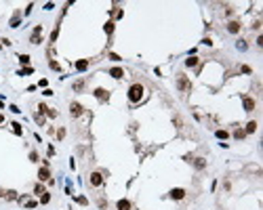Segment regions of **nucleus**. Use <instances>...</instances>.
<instances>
[{"label":"nucleus","mask_w":263,"mask_h":210,"mask_svg":"<svg viewBox=\"0 0 263 210\" xmlns=\"http://www.w3.org/2000/svg\"><path fill=\"white\" fill-rule=\"evenodd\" d=\"M110 76H112V78H116V80H120V78L124 76V72H122L120 67H114V69H110Z\"/></svg>","instance_id":"9d476101"},{"label":"nucleus","mask_w":263,"mask_h":210,"mask_svg":"<svg viewBox=\"0 0 263 210\" xmlns=\"http://www.w3.org/2000/svg\"><path fill=\"white\" fill-rule=\"evenodd\" d=\"M82 86H84V82H82V80H78V82H74V88H76V90H80Z\"/></svg>","instance_id":"a878e982"},{"label":"nucleus","mask_w":263,"mask_h":210,"mask_svg":"<svg viewBox=\"0 0 263 210\" xmlns=\"http://www.w3.org/2000/svg\"><path fill=\"white\" fill-rule=\"evenodd\" d=\"M86 67H88V61H86V59H80V61H76V69H78V72H84Z\"/></svg>","instance_id":"ddd939ff"},{"label":"nucleus","mask_w":263,"mask_h":210,"mask_svg":"<svg viewBox=\"0 0 263 210\" xmlns=\"http://www.w3.org/2000/svg\"><path fill=\"white\" fill-rule=\"evenodd\" d=\"M185 65H187V67H196V65H198V59H196V57H187V59H185Z\"/></svg>","instance_id":"4468645a"},{"label":"nucleus","mask_w":263,"mask_h":210,"mask_svg":"<svg viewBox=\"0 0 263 210\" xmlns=\"http://www.w3.org/2000/svg\"><path fill=\"white\" fill-rule=\"evenodd\" d=\"M234 137H236V139H238V141H242V139H244V137H246V132H244V130H242V128H238V130H236V132H234Z\"/></svg>","instance_id":"dca6fc26"},{"label":"nucleus","mask_w":263,"mask_h":210,"mask_svg":"<svg viewBox=\"0 0 263 210\" xmlns=\"http://www.w3.org/2000/svg\"><path fill=\"white\" fill-rule=\"evenodd\" d=\"M177 86H179L181 90H189V80H187L183 74H179V78H177Z\"/></svg>","instance_id":"7ed1b4c3"},{"label":"nucleus","mask_w":263,"mask_h":210,"mask_svg":"<svg viewBox=\"0 0 263 210\" xmlns=\"http://www.w3.org/2000/svg\"><path fill=\"white\" fill-rule=\"evenodd\" d=\"M11 126H13V130H15V134H21V132H23V130H21V124H19V122H13Z\"/></svg>","instance_id":"412c9836"},{"label":"nucleus","mask_w":263,"mask_h":210,"mask_svg":"<svg viewBox=\"0 0 263 210\" xmlns=\"http://www.w3.org/2000/svg\"><path fill=\"white\" fill-rule=\"evenodd\" d=\"M101 183H103V177H101L99 172H93V174H91V185H93V187H99Z\"/></svg>","instance_id":"39448f33"},{"label":"nucleus","mask_w":263,"mask_h":210,"mask_svg":"<svg viewBox=\"0 0 263 210\" xmlns=\"http://www.w3.org/2000/svg\"><path fill=\"white\" fill-rule=\"evenodd\" d=\"M57 137H59V139H63V137H65V130H63V128H59V132H57Z\"/></svg>","instance_id":"f704fd0d"},{"label":"nucleus","mask_w":263,"mask_h":210,"mask_svg":"<svg viewBox=\"0 0 263 210\" xmlns=\"http://www.w3.org/2000/svg\"><path fill=\"white\" fill-rule=\"evenodd\" d=\"M95 97H97V99H101V101H107V90L105 88H97V90H95Z\"/></svg>","instance_id":"1a4fd4ad"},{"label":"nucleus","mask_w":263,"mask_h":210,"mask_svg":"<svg viewBox=\"0 0 263 210\" xmlns=\"http://www.w3.org/2000/svg\"><path fill=\"white\" fill-rule=\"evenodd\" d=\"M215 134H217V139H221V141H225V139L229 137V132H227V130H217Z\"/></svg>","instance_id":"2eb2a0df"},{"label":"nucleus","mask_w":263,"mask_h":210,"mask_svg":"<svg viewBox=\"0 0 263 210\" xmlns=\"http://www.w3.org/2000/svg\"><path fill=\"white\" fill-rule=\"evenodd\" d=\"M69 113L74 116V118L82 116V105H80V103H72V105H69Z\"/></svg>","instance_id":"20e7f679"},{"label":"nucleus","mask_w":263,"mask_h":210,"mask_svg":"<svg viewBox=\"0 0 263 210\" xmlns=\"http://www.w3.org/2000/svg\"><path fill=\"white\" fill-rule=\"evenodd\" d=\"M36 122H38V124L42 126V124H44V118H42V116H36Z\"/></svg>","instance_id":"473e14b6"},{"label":"nucleus","mask_w":263,"mask_h":210,"mask_svg":"<svg viewBox=\"0 0 263 210\" xmlns=\"http://www.w3.org/2000/svg\"><path fill=\"white\" fill-rule=\"evenodd\" d=\"M227 32H229V34H238V32H240V23H238V21H232L229 25H227Z\"/></svg>","instance_id":"f8f14e48"},{"label":"nucleus","mask_w":263,"mask_h":210,"mask_svg":"<svg viewBox=\"0 0 263 210\" xmlns=\"http://www.w3.org/2000/svg\"><path fill=\"white\" fill-rule=\"evenodd\" d=\"M26 74H32V67H26V69H21L19 76H26Z\"/></svg>","instance_id":"393cba45"},{"label":"nucleus","mask_w":263,"mask_h":210,"mask_svg":"<svg viewBox=\"0 0 263 210\" xmlns=\"http://www.w3.org/2000/svg\"><path fill=\"white\" fill-rule=\"evenodd\" d=\"M110 59H112V61H120V57H118L116 53H110Z\"/></svg>","instance_id":"7c9ffc66"},{"label":"nucleus","mask_w":263,"mask_h":210,"mask_svg":"<svg viewBox=\"0 0 263 210\" xmlns=\"http://www.w3.org/2000/svg\"><path fill=\"white\" fill-rule=\"evenodd\" d=\"M171 198H173V200H183V198H185V191H183L181 187H177V189H171Z\"/></svg>","instance_id":"6e6552de"},{"label":"nucleus","mask_w":263,"mask_h":210,"mask_svg":"<svg viewBox=\"0 0 263 210\" xmlns=\"http://www.w3.org/2000/svg\"><path fill=\"white\" fill-rule=\"evenodd\" d=\"M11 28H19V15H15V17H13V21H11Z\"/></svg>","instance_id":"4be33fe9"},{"label":"nucleus","mask_w":263,"mask_h":210,"mask_svg":"<svg viewBox=\"0 0 263 210\" xmlns=\"http://www.w3.org/2000/svg\"><path fill=\"white\" fill-rule=\"evenodd\" d=\"M238 49H240V51H244V49H246V44H244V40H238Z\"/></svg>","instance_id":"bb28decb"},{"label":"nucleus","mask_w":263,"mask_h":210,"mask_svg":"<svg viewBox=\"0 0 263 210\" xmlns=\"http://www.w3.org/2000/svg\"><path fill=\"white\" fill-rule=\"evenodd\" d=\"M40 202H42V204H49V202H51V195L46 193V191H44V193H40Z\"/></svg>","instance_id":"aec40b11"},{"label":"nucleus","mask_w":263,"mask_h":210,"mask_svg":"<svg viewBox=\"0 0 263 210\" xmlns=\"http://www.w3.org/2000/svg\"><path fill=\"white\" fill-rule=\"evenodd\" d=\"M11 111H13V113H19V111H21V109H19V107H17V105H11Z\"/></svg>","instance_id":"72a5a7b5"},{"label":"nucleus","mask_w":263,"mask_h":210,"mask_svg":"<svg viewBox=\"0 0 263 210\" xmlns=\"http://www.w3.org/2000/svg\"><path fill=\"white\" fill-rule=\"evenodd\" d=\"M0 122H2V116H0Z\"/></svg>","instance_id":"c9c22d12"},{"label":"nucleus","mask_w":263,"mask_h":210,"mask_svg":"<svg viewBox=\"0 0 263 210\" xmlns=\"http://www.w3.org/2000/svg\"><path fill=\"white\" fill-rule=\"evenodd\" d=\"M19 61H21L23 65H28V63H30V57H28V55H21V57H19Z\"/></svg>","instance_id":"b1692460"},{"label":"nucleus","mask_w":263,"mask_h":210,"mask_svg":"<svg viewBox=\"0 0 263 210\" xmlns=\"http://www.w3.org/2000/svg\"><path fill=\"white\" fill-rule=\"evenodd\" d=\"M38 109H40V113H46V109H49V107H46L44 103H40V105H38Z\"/></svg>","instance_id":"cd10ccee"},{"label":"nucleus","mask_w":263,"mask_h":210,"mask_svg":"<svg viewBox=\"0 0 263 210\" xmlns=\"http://www.w3.org/2000/svg\"><path fill=\"white\" fill-rule=\"evenodd\" d=\"M116 208H118V210H131V202H129V200H118Z\"/></svg>","instance_id":"9b49d317"},{"label":"nucleus","mask_w":263,"mask_h":210,"mask_svg":"<svg viewBox=\"0 0 263 210\" xmlns=\"http://www.w3.org/2000/svg\"><path fill=\"white\" fill-rule=\"evenodd\" d=\"M103 30H105V34H112L114 32V21H107L105 25H103Z\"/></svg>","instance_id":"6ab92c4d"},{"label":"nucleus","mask_w":263,"mask_h":210,"mask_svg":"<svg viewBox=\"0 0 263 210\" xmlns=\"http://www.w3.org/2000/svg\"><path fill=\"white\" fill-rule=\"evenodd\" d=\"M194 166H196V168H204V166H206V162H204L202 158H196V160H194Z\"/></svg>","instance_id":"a211bd4d"},{"label":"nucleus","mask_w":263,"mask_h":210,"mask_svg":"<svg viewBox=\"0 0 263 210\" xmlns=\"http://www.w3.org/2000/svg\"><path fill=\"white\" fill-rule=\"evenodd\" d=\"M255 130H257V122H248L244 128V132H255Z\"/></svg>","instance_id":"f3484780"},{"label":"nucleus","mask_w":263,"mask_h":210,"mask_svg":"<svg viewBox=\"0 0 263 210\" xmlns=\"http://www.w3.org/2000/svg\"><path fill=\"white\" fill-rule=\"evenodd\" d=\"M46 113H49V116H51V118H55V116H57V111H55V109H51V107H49V109H46Z\"/></svg>","instance_id":"c756f323"},{"label":"nucleus","mask_w":263,"mask_h":210,"mask_svg":"<svg viewBox=\"0 0 263 210\" xmlns=\"http://www.w3.org/2000/svg\"><path fill=\"white\" fill-rule=\"evenodd\" d=\"M38 179L40 181H51V172H49V168H46V166H42L38 170Z\"/></svg>","instance_id":"423d86ee"},{"label":"nucleus","mask_w":263,"mask_h":210,"mask_svg":"<svg viewBox=\"0 0 263 210\" xmlns=\"http://www.w3.org/2000/svg\"><path fill=\"white\" fill-rule=\"evenodd\" d=\"M30 160H32V162H38V153L32 151V153H30Z\"/></svg>","instance_id":"c85d7f7f"},{"label":"nucleus","mask_w":263,"mask_h":210,"mask_svg":"<svg viewBox=\"0 0 263 210\" xmlns=\"http://www.w3.org/2000/svg\"><path fill=\"white\" fill-rule=\"evenodd\" d=\"M51 67H53V69H57V72H59V69H61V67H59V63H57V61H51Z\"/></svg>","instance_id":"2f4dec72"},{"label":"nucleus","mask_w":263,"mask_h":210,"mask_svg":"<svg viewBox=\"0 0 263 210\" xmlns=\"http://www.w3.org/2000/svg\"><path fill=\"white\" fill-rule=\"evenodd\" d=\"M242 105H244L246 111H253V109H255V101H253L251 97H242Z\"/></svg>","instance_id":"0eeeda50"},{"label":"nucleus","mask_w":263,"mask_h":210,"mask_svg":"<svg viewBox=\"0 0 263 210\" xmlns=\"http://www.w3.org/2000/svg\"><path fill=\"white\" fill-rule=\"evenodd\" d=\"M143 86L141 84H133L131 88H129V101H133V103H137V101H141L143 99Z\"/></svg>","instance_id":"f257e3e1"},{"label":"nucleus","mask_w":263,"mask_h":210,"mask_svg":"<svg viewBox=\"0 0 263 210\" xmlns=\"http://www.w3.org/2000/svg\"><path fill=\"white\" fill-rule=\"evenodd\" d=\"M40 36H42V25H36V28H34V34H32V38H30V42H32V44H40Z\"/></svg>","instance_id":"f03ea898"},{"label":"nucleus","mask_w":263,"mask_h":210,"mask_svg":"<svg viewBox=\"0 0 263 210\" xmlns=\"http://www.w3.org/2000/svg\"><path fill=\"white\" fill-rule=\"evenodd\" d=\"M57 36H59V28H55V30H53V34H51V42H55V40H57Z\"/></svg>","instance_id":"5701e85b"}]
</instances>
